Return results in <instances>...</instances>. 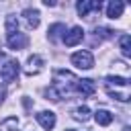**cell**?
<instances>
[{"mask_svg": "<svg viewBox=\"0 0 131 131\" xmlns=\"http://www.w3.org/2000/svg\"><path fill=\"white\" fill-rule=\"evenodd\" d=\"M76 82H78V78H76L72 72H68V70H55V72H53V84H51V88H53V90L57 92V96L61 98L63 94L76 90Z\"/></svg>", "mask_w": 131, "mask_h": 131, "instance_id": "obj_1", "label": "cell"}, {"mask_svg": "<svg viewBox=\"0 0 131 131\" xmlns=\"http://www.w3.org/2000/svg\"><path fill=\"white\" fill-rule=\"evenodd\" d=\"M18 72H20L18 61L8 57L6 53H0V78L4 82H12V80L18 78Z\"/></svg>", "mask_w": 131, "mask_h": 131, "instance_id": "obj_2", "label": "cell"}, {"mask_svg": "<svg viewBox=\"0 0 131 131\" xmlns=\"http://www.w3.org/2000/svg\"><path fill=\"white\" fill-rule=\"evenodd\" d=\"M72 63L80 70H90L94 66V57L90 51H76V53H72Z\"/></svg>", "mask_w": 131, "mask_h": 131, "instance_id": "obj_3", "label": "cell"}, {"mask_svg": "<svg viewBox=\"0 0 131 131\" xmlns=\"http://www.w3.org/2000/svg\"><path fill=\"white\" fill-rule=\"evenodd\" d=\"M100 8H102V2L100 0H80L76 4V10H78L80 16H88L90 10H100Z\"/></svg>", "mask_w": 131, "mask_h": 131, "instance_id": "obj_4", "label": "cell"}, {"mask_svg": "<svg viewBox=\"0 0 131 131\" xmlns=\"http://www.w3.org/2000/svg\"><path fill=\"white\" fill-rule=\"evenodd\" d=\"M82 39H84V31H82V27H72V29H70V31L63 35V43H66L68 47L78 45Z\"/></svg>", "mask_w": 131, "mask_h": 131, "instance_id": "obj_5", "label": "cell"}, {"mask_svg": "<svg viewBox=\"0 0 131 131\" xmlns=\"http://www.w3.org/2000/svg\"><path fill=\"white\" fill-rule=\"evenodd\" d=\"M35 119H37V123H39L43 129H47V131H51V129L55 127V113H51V111H41V113L35 115Z\"/></svg>", "mask_w": 131, "mask_h": 131, "instance_id": "obj_6", "label": "cell"}, {"mask_svg": "<svg viewBox=\"0 0 131 131\" xmlns=\"http://www.w3.org/2000/svg\"><path fill=\"white\" fill-rule=\"evenodd\" d=\"M6 43H8V47L10 49H23L27 43H29V39H27V35L25 33H12V35H6Z\"/></svg>", "mask_w": 131, "mask_h": 131, "instance_id": "obj_7", "label": "cell"}, {"mask_svg": "<svg viewBox=\"0 0 131 131\" xmlns=\"http://www.w3.org/2000/svg\"><path fill=\"white\" fill-rule=\"evenodd\" d=\"M39 16H41V14H39L37 8H25V10H23V18H25V23H27L29 29H37V27H39V23H41Z\"/></svg>", "mask_w": 131, "mask_h": 131, "instance_id": "obj_8", "label": "cell"}, {"mask_svg": "<svg viewBox=\"0 0 131 131\" xmlns=\"http://www.w3.org/2000/svg\"><path fill=\"white\" fill-rule=\"evenodd\" d=\"M76 90H78L82 96H92V94L96 92V84H94V80L84 78V80H78V82H76Z\"/></svg>", "mask_w": 131, "mask_h": 131, "instance_id": "obj_9", "label": "cell"}, {"mask_svg": "<svg viewBox=\"0 0 131 131\" xmlns=\"http://www.w3.org/2000/svg\"><path fill=\"white\" fill-rule=\"evenodd\" d=\"M43 70V57H39V55H31L29 59H27V68H25V72L29 74V76H35V74H39Z\"/></svg>", "mask_w": 131, "mask_h": 131, "instance_id": "obj_10", "label": "cell"}, {"mask_svg": "<svg viewBox=\"0 0 131 131\" xmlns=\"http://www.w3.org/2000/svg\"><path fill=\"white\" fill-rule=\"evenodd\" d=\"M123 10H125V2L113 0V2H108V6H106V16H108V18H119V16L123 14Z\"/></svg>", "mask_w": 131, "mask_h": 131, "instance_id": "obj_11", "label": "cell"}, {"mask_svg": "<svg viewBox=\"0 0 131 131\" xmlns=\"http://www.w3.org/2000/svg\"><path fill=\"white\" fill-rule=\"evenodd\" d=\"M94 121H96L98 125L106 127V125L113 123V115H111V111H106V108H98V111L94 113Z\"/></svg>", "mask_w": 131, "mask_h": 131, "instance_id": "obj_12", "label": "cell"}, {"mask_svg": "<svg viewBox=\"0 0 131 131\" xmlns=\"http://www.w3.org/2000/svg\"><path fill=\"white\" fill-rule=\"evenodd\" d=\"M0 131H18V121L16 117H6L0 123Z\"/></svg>", "mask_w": 131, "mask_h": 131, "instance_id": "obj_13", "label": "cell"}, {"mask_svg": "<svg viewBox=\"0 0 131 131\" xmlns=\"http://www.w3.org/2000/svg\"><path fill=\"white\" fill-rule=\"evenodd\" d=\"M61 33H66V27H63L61 23H55V25L49 27V39H51V41H57V39L61 37Z\"/></svg>", "mask_w": 131, "mask_h": 131, "instance_id": "obj_14", "label": "cell"}, {"mask_svg": "<svg viewBox=\"0 0 131 131\" xmlns=\"http://www.w3.org/2000/svg\"><path fill=\"white\" fill-rule=\"evenodd\" d=\"M119 45H121V53H123L125 57H129V55H131V37H129V35H121Z\"/></svg>", "mask_w": 131, "mask_h": 131, "instance_id": "obj_15", "label": "cell"}, {"mask_svg": "<svg viewBox=\"0 0 131 131\" xmlns=\"http://www.w3.org/2000/svg\"><path fill=\"white\" fill-rule=\"evenodd\" d=\"M127 84H129V80L123 78V76H106V86L108 88H113V86H125L127 88Z\"/></svg>", "mask_w": 131, "mask_h": 131, "instance_id": "obj_16", "label": "cell"}, {"mask_svg": "<svg viewBox=\"0 0 131 131\" xmlns=\"http://www.w3.org/2000/svg\"><path fill=\"white\" fill-rule=\"evenodd\" d=\"M12 33H18V20L14 14L6 16V35H12Z\"/></svg>", "mask_w": 131, "mask_h": 131, "instance_id": "obj_17", "label": "cell"}, {"mask_svg": "<svg viewBox=\"0 0 131 131\" xmlns=\"http://www.w3.org/2000/svg\"><path fill=\"white\" fill-rule=\"evenodd\" d=\"M88 117H90V108L86 104H82V106H78L74 111V119H78V121H86Z\"/></svg>", "mask_w": 131, "mask_h": 131, "instance_id": "obj_18", "label": "cell"}, {"mask_svg": "<svg viewBox=\"0 0 131 131\" xmlns=\"http://www.w3.org/2000/svg\"><path fill=\"white\" fill-rule=\"evenodd\" d=\"M94 33H96V39H108V37H113V33H115V31H111V29H104V27H100V29H96Z\"/></svg>", "mask_w": 131, "mask_h": 131, "instance_id": "obj_19", "label": "cell"}, {"mask_svg": "<svg viewBox=\"0 0 131 131\" xmlns=\"http://www.w3.org/2000/svg\"><path fill=\"white\" fill-rule=\"evenodd\" d=\"M4 96H6V90H4V88H2V86H0V102H2V100H4Z\"/></svg>", "mask_w": 131, "mask_h": 131, "instance_id": "obj_20", "label": "cell"}, {"mask_svg": "<svg viewBox=\"0 0 131 131\" xmlns=\"http://www.w3.org/2000/svg\"><path fill=\"white\" fill-rule=\"evenodd\" d=\"M43 4H45V6H55V2H53V0H43Z\"/></svg>", "mask_w": 131, "mask_h": 131, "instance_id": "obj_21", "label": "cell"}, {"mask_svg": "<svg viewBox=\"0 0 131 131\" xmlns=\"http://www.w3.org/2000/svg\"><path fill=\"white\" fill-rule=\"evenodd\" d=\"M68 131H74V129H68Z\"/></svg>", "mask_w": 131, "mask_h": 131, "instance_id": "obj_22", "label": "cell"}]
</instances>
